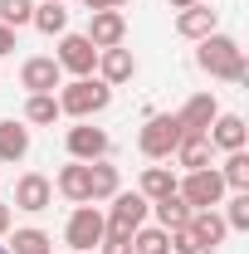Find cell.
Masks as SVG:
<instances>
[{
    "label": "cell",
    "instance_id": "6da1fadb",
    "mask_svg": "<svg viewBox=\"0 0 249 254\" xmlns=\"http://www.w3.org/2000/svg\"><path fill=\"white\" fill-rule=\"evenodd\" d=\"M200 49H195V64L210 73V78H225V83H245L249 64H245V49H240V39H230V34H205V39H195Z\"/></svg>",
    "mask_w": 249,
    "mask_h": 254
},
{
    "label": "cell",
    "instance_id": "7a4b0ae2",
    "mask_svg": "<svg viewBox=\"0 0 249 254\" xmlns=\"http://www.w3.org/2000/svg\"><path fill=\"white\" fill-rule=\"evenodd\" d=\"M108 103H113V88H108L103 78H73V83H59V113L78 118V123H88V118L103 113Z\"/></svg>",
    "mask_w": 249,
    "mask_h": 254
},
{
    "label": "cell",
    "instance_id": "3957f363",
    "mask_svg": "<svg viewBox=\"0 0 249 254\" xmlns=\"http://www.w3.org/2000/svg\"><path fill=\"white\" fill-rule=\"evenodd\" d=\"M181 123H176V113H156V118H147V127H142V137H137V147H142V157L152 161H166L176 147H181Z\"/></svg>",
    "mask_w": 249,
    "mask_h": 254
},
{
    "label": "cell",
    "instance_id": "277c9868",
    "mask_svg": "<svg viewBox=\"0 0 249 254\" xmlns=\"http://www.w3.org/2000/svg\"><path fill=\"white\" fill-rule=\"evenodd\" d=\"M176 195L190 210H215L225 200V181H220L215 166H200V171H186V181H176Z\"/></svg>",
    "mask_w": 249,
    "mask_h": 254
},
{
    "label": "cell",
    "instance_id": "5b68a950",
    "mask_svg": "<svg viewBox=\"0 0 249 254\" xmlns=\"http://www.w3.org/2000/svg\"><path fill=\"white\" fill-rule=\"evenodd\" d=\"M103 225H108V215H103L98 205H78V210L68 215V225H63L68 250H73V254H88L98 240H103Z\"/></svg>",
    "mask_w": 249,
    "mask_h": 254
},
{
    "label": "cell",
    "instance_id": "8992f818",
    "mask_svg": "<svg viewBox=\"0 0 249 254\" xmlns=\"http://www.w3.org/2000/svg\"><path fill=\"white\" fill-rule=\"evenodd\" d=\"M63 73H73V78H93L98 68V49L88 44V34H59V54H54Z\"/></svg>",
    "mask_w": 249,
    "mask_h": 254
},
{
    "label": "cell",
    "instance_id": "52a82bcc",
    "mask_svg": "<svg viewBox=\"0 0 249 254\" xmlns=\"http://www.w3.org/2000/svg\"><path fill=\"white\" fill-rule=\"evenodd\" d=\"M59 83H63V68L54 64V54L25 59V68H20V88H25V93H54Z\"/></svg>",
    "mask_w": 249,
    "mask_h": 254
},
{
    "label": "cell",
    "instance_id": "ba28073f",
    "mask_svg": "<svg viewBox=\"0 0 249 254\" xmlns=\"http://www.w3.org/2000/svg\"><path fill=\"white\" fill-rule=\"evenodd\" d=\"M127 39V15L123 10H93L88 15V44L93 49H118Z\"/></svg>",
    "mask_w": 249,
    "mask_h": 254
},
{
    "label": "cell",
    "instance_id": "9c48e42d",
    "mask_svg": "<svg viewBox=\"0 0 249 254\" xmlns=\"http://www.w3.org/2000/svg\"><path fill=\"white\" fill-rule=\"evenodd\" d=\"M108 132L103 127H93V123H78V127H68V157L73 161H103L108 157Z\"/></svg>",
    "mask_w": 249,
    "mask_h": 254
},
{
    "label": "cell",
    "instance_id": "30bf717a",
    "mask_svg": "<svg viewBox=\"0 0 249 254\" xmlns=\"http://www.w3.org/2000/svg\"><path fill=\"white\" fill-rule=\"evenodd\" d=\"M49 205H54V181H49V176L30 171V176H20V181H15V210L39 215V210H49Z\"/></svg>",
    "mask_w": 249,
    "mask_h": 254
},
{
    "label": "cell",
    "instance_id": "8fae6325",
    "mask_svg": "<svg viewBox=\"0 0 249 254\" xmlns=\"http://www.w3.org/2000/svg\"><path fill=\"white\" fill-rule=\"evenodd\" d=\"M245 137H249V127L240 113H215V123L205 127V142L220 147V152H245Z\"/></svg>",
    "mask_w": 249,
    "mask_h": 254
},
{
    "label": "cell",
    "instance_id": "7c38bea8",
    "mask_svg": "<svg viewBox=\"0 0 249 254\" xmlns=\"http://www.w3.org/2000/svg\"><path fill=\"white\" fill-rule=\"evenodd\" d=\"M215 113H220L215 93H195V98H186V108L176 113V123H181L186 137H205V127L215 123Z\"/></svg>",
    "mask_w": 249,
    "mask_h": 254
},
{
    "label": "cell",
    "instance_id": "4fadbf2b",
    "mask_svg": "<svg viewBox=\"0 0 249 254\" xmlns=\"http://www.w3.org/2000/svg\"><path fill=\"white\" fill-rule=\"evenodd\" d=\"M147 210H152V200H147L142 190H118V195H113V210H108V225L137 230V225H147Z\"/></svg>",
    "mask_w": 249,
    "mask_h": 254
},
{
    "label": "cell",
    "instance_id": "5bb4252c",
    "mask_svg": "<svg viewBox=\"0 0 249 254\" xmlns=\"http://www.w3.org/2000/svg\"><path fill=\"white\" fill-rule=\"evenodd\" d=\"M186 230H190V240L200 245V254H210V250H220L225 245V220H220V210H190V220H186Z\"/></svg>",
    "mask_w": 249,
    "mask_h": 254
},
{
    "label": "cell",
    "instance_id": "9a60e30c",
    "mask_svg": "<svg viewBox=\"0 0 249 254\" xmlns=\"http://www.w3.org/2000/svg\"><path fill=\"white\" fill-rule=\"evenodd\" d=\"M215 10H210V0H195V5H186L181 15H176V34L181 39H205V34H215Z\"/></svg>",
    "mask_w": 249,
    "mask_h": 254
},
{
    "label": "cell",
    "instance_id": "2e32d148",
    "mask_svg": "<svg viewBox=\"0 0 249 254\" xmlns=\"http://www.w3.org/2000/svg\"><path fill=\"white\" fill-rule=\"evenodd\" d=\"M98 73H103V83L108 88H118V83H127L132 73H137V59H132V49H98Z\"/></svg>",
    "mask_w": 249,
    "mask_h": 254
},
{
    "label": "cell",
    "instance_id": "e0dca14e",
    "mask_svg": "<svg viewBox=\"0 0 249 254\" xmlns=\"http://www.w3.org/2000/svg\"><path fill=\"white\" fill-rule=\"evenodd\" d=\"M59 195H68L73 205H88V186H93V176H88V161H68L59 171Z\"/></svg>",
    "mask_w": 249,
    "mask_h": 254
},
{
    "label": "cell",
    "instance_id": "ac0fdd59",
    "mask_svg": "<svg viewBox=\"0 0 249 254\" xmlns=\"http://www.w3.org/2000/svg\"><path fill=\"white\" fill-rule=\"evenodd\" d=\"M88 176H93V186H88V205H93V200H113V195L123 190V176H118V166H108V157H103V161H88Z\"/></svg>",
    "mask_w": 249,
    "mask_h": 254
},
{
    "label": "cell",
    "instance_id": "d6986e66",
    "mask_svg": "<svg viewBox=\"0 0 249 254\" xmlns=\"http://www.w3.org/2000/svg\"><path fill=\"white\" fill-rule=\"evenodd\" d=\"M30 157V127L25 123H0V161H25Z\"/></svg>",
    "mask_w": 249,
    "mask_h": 254
},
{
    "label": "cell",
    "instance_id": "ffe728a7",
    "mask_svg": "<svg viewBox=\"0 0 249 254\" xmlns=\"http://www.w3.org/2000/svg\"><path fill=\"white\" fill-rule=\"evenodd\" d=\"M39 34H68V10H63V0H44V5H34V20H30Z\"/></svg>",
    "mask_w": 249,
    "mask_h": 254
},
{
    "label": "cell",
    "instance_id": "44dd1931",
    "mask_svg": "<svg viewBox=\"0 0 249 254\" xmlns=\"http://www.w3.org/2000/svg\"><path fill=\"white\" fill-rule=\"evenodd\" d=\"M210 152H215V147H210L205 137H181V147H176L171 157H176L181 171H200V166H210Z\"/></svg>",
    "mask_w": 249,
    "mask_h": 254
},
{
    "label": "cell",
    "instance_id": "7402d4cb",
    "mask_svg": "<svg viewBox=\"0 0 249 254\" xmlns=\"http://www.w3.org/2000/svg\"><path fill=\"white\" fill-rule=\"evenodd\" d=\"M152 210H156V225L161 230H181V225L190 220V205L171 190V195H161V200H152Z\"/></svg>",
    "mask_w": 249,
    "mask_h": 254
},
{
    "label": "cell",
    "instance_id": "603a6c76",
    "mask_svg": "<svg viewBox=\"0 0 249 254\" xmlns=\"http://www.w3.org/2000/svg\"><path fill=\"white\" fill-rule=\"evenodd\" d=\"M63 113H59V98L54 93H30V103H25V123L34 127H54Z\"/></svg>",
    "mask_w": 249,
    "mask_h": 254
},
{
    "label": "cell",
    "instance_id": "cb8c5ba5",
    "mask_svg": "<svg viewBox=\"0 0 249 254\" xmlns=\"http://www.w3.org/2000/svg\"><path fill=\"white\" fill-rule=\"evenodd\" d=\"M137 190H142L147 200H161V195H171V190H176V171H171V166H147Z\"/></svg>",
    "mask_w": 249,
    "mask_h": 254
},
{
    "label": "cell",
    "instance_id": "d4e9b609",
    "mask_svg": "<svg viewBox=\"0 0 249 254\" xmlns=\"http://www.w3.org/2000/svg\"><path fill=\"white\" fill-rule=\"evenodd\" d=\"M49 245H54V240H49L44 230L25 225V230H15V235H10V245H5V250H10V254H54Z\"/></svg>",
    "mask_w": 249,
    "mask_h": 254
},
{
    "label": "cell",
    "instance_id": "484cf974",
    "mask_svg": "<svg viewBox=\"0 0 249 254\" xmlns=\"http://www.w3.org/2000/svg\"><path fill=\"white\" fill-rule=\"evenodd\" d=\"M132 254H171L166 230H161V225H137V230H132Z\"/></svg>",
    "mask_w": 249,
    "mask_h": 254
},
{
    "label": "cell",
    "instance_id": "4316f807",
    "mask_svg": "<svg viewBox=\"0 0 249 254\" xmlns=\"http://www.w3.org/2000/svg\"><path fill=\"white\" fill-rule=\"evenodd\" d=\"M220 181L225 190H249V152H230L220 166Z\"/></svg>",
    "mask_w": 249,
    "mask_h": 254
},
{
    "label": "cell",
    "instance_id": "83f0119b",
    "mask_svg": "<svg viewBox=\"0 0 249 254\" xmlns=\"http://www.w3.org/2000/svg\"><path fill=\"white\" fill-rule=\"evenodd\" d=\"M225 230H249V190H235L230 200H225Z\"/></svg>",
    "mask_w": 249,
    "mask_h": 254
},
{
    "label": "cell",
    "instance_id": "f1b7e54d",
    "mask_svg": "<svg viewBox=\"0 0 249 254\" xmlns=\"http://www.w3.org/2000/svg\"><path fill=\"white\" fill-rule=\"evenodd\" d=\"M30 20H34V0H0V25L20 30V25H30Z\"/></svg>",
    "mask_w": 249,
    "mask_h": 254
},
{
    "label": "cell",
    "instance_id": "f546056e",
    "mask_svg": "<svg viewBox=\"0 0 249 254\" xmlns=\"http://www.w3.org/2000/svg\"><path fill=\"white\" fill-rule=\"evenodd\" d=\"M98 250H103V254H132V230H123V225H103Z\"/></svg>",
    "mask_w": 249,
    "mask_h": 254
},
{
    "label": "cell",
    "instance_id": "4dcf8cb0",
    "mask_svg": "<svg viewBox=\"0 0 249 254\" xmlns=\"http://www.w3.org/2000/svg\"><path fill=\"white\" fill-rule=\"evenodd\" d=\"M0 54H15V30L10 25H0Z\"/></svg>",
    "mask_w": 249,
    "mask_h": 254
},
{
    "label": "cell",
    "instance_id": "1f68e13d",
    "mask_svg": "<svg viewBox=\"0 0 249 254\" xmlns=\"http://www.w3.org/2000/svg\"><path fill=\"white\" fill-rule=\"evenodd\" d=\"M83 5H88V15H93V10H118V5H127V0H83Z\"/></svg>",
    "mask_w": 249,
    "mask_h": 254
},
{
    "label": "cell",
    "instance_id": "d6a6232c",
    "mask_svg": "<svg viewBox=\"0 0 249 254\" xmlns=\"http://www.w3.org/2000/svg\"><path fill=\"white\" fill-rule=\"evenodd\" d=\"M10 220H15V210H10V205L0 200V235H10Z\"/></svg>",
    "mask_w": 249,
    "mask_h": 254
},
{
    "label": "cell",
    "instance_id": "836d02e7",
    "mask_svg": "<svg viewBox=\"0 0 249 254\" xmlns=\"http://www.w3.org/2000/svg\"><path fill=\"white\" fill-rule=\"evenodd\" d=\"M166 5H171V10H186V5H195V0H166Z\"/></svg>",
    "mask_w": 249,
    "mask_h": 254
},
{
    "label": "cell",
    "instance_id": "e575fe53",
    "mask_svg": "<svg viewBox=\"0 0 249 254\" xmlns=\"http://www.w3.org/2000/svg\"><path fill=\"white\" fill-rule=\"evenodd\" d=\"M0 254H10V250H5V245H0Z\"/></svg>",
    "mask_w": 249,
    "mask_h": 254
},
{
    "label": "cell",
    "instance_id": "d590c367",
    "mask_svg": "<svg viewBox=\"0 0 249 254\" xmlns=\"http://www.w3.org/2000/svg\"><path fill=\"white\" fill-rule=\"evenodd\" d=\"M68 254H73V250H68Z\"/></svg>",
    "mask_w": 249,
    "mask_h": 254
}]
</instances>
